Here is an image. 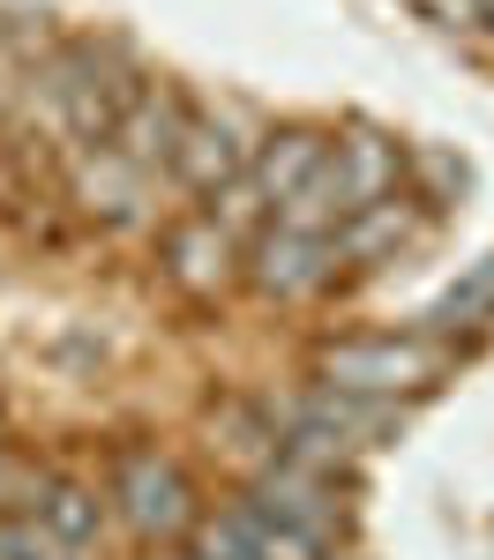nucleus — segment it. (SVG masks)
Masks as SVG:
<instances>
[{"instance_id":"2eb2a0df","label":"nucleus","mask_w":494,"mask_h":560,"mask_svg":"<svg viewBox=\"0 0 494 560\" xmlns=\"http://www.w3.org/2000/svg\"><path fill=\"white\" fill-rule=\"evenodd\" d=\"M487 314H494V255L480 261V269H472L464 284H449L443 300L427 306V337L443 345V337H457V329H480Z\"/></svg>"},{"instance_id":"9b49d317","label":"nucleus","mask_w":494,"mask_h":560,"mask_svg":"<svg viewBox=\"0 0 494 560\" xmlns=\"http://www.w3.org/2000/svg\"><path fill=\"white\" fill-rule=\"evenodd\" d=\"M76 195H83L90 217H105V224H150V195H158V173H142L135 158H120L113 142H97L76 158Z\"/></svg>"},{"instance_id":"4468645a","label":"nucleus","mask_w":494,"mask_h":560,"mask_svg":"<svg viewBox=\"0 0 494 560\" xmlns=\"http://www.w3.org/2000/svg\"><path fill=\"white\" fill-rule=\"evenodd\" d=\"M31 516H38L53 538H68L76 553L105 538V501H97V486H83V478H45V493H38Z\"/></svg>"},{"instance_id":"f257e3e1","label":"nucleus","mask_w":494,"mask_h":560,"mask_svg":"<svg viewBox=\"0 0 494 560\" xmlns=\"http://www.w3.org/2000/svg\"><path fill=\"white\" fill-rule=\"evenodd\" d=\"M135 90H142V75H128V52H120V45H97V38L60 45L53 68H45V97H53L60 128L76 135L83 150L113 142V128H120Z\"/></svg>"},{"instance_id":"6ab92c4d","label":"nucleus","mask_w":494,"mask_h":560,"mask_svg":"<svg viewBox=\"0 0 494 560\" xmlns=\"http://www.w3.org/2000/svg\"><path fill=\"white\" fill-rule=\"evenodd\" d=\"M173 560H203V553H195V546H180V553H173Z\"/></svg>"},{"instance_id":"39448f33","label":"nucleus","mask_w":494,"mask_h":560,"mask_svg":"<svg viewBox=\"0 0 494 560\" xmlns=\"http://www.w3.org/2000/svg\"><path fill=\"white\" fill-rule=\"evenodd\" d=\"M240 501L255 516H269L277 530L314 538V546H330L345 530V486H337V471H314V464H292V456H277L269 471H255Z\"/></svg>"},{"instance_id":"6e6552de","label":"nucleus","mask_w":494,"mask_h":560,"mask_svg":"<svg viewBox=\"0 0 494 560\" xmlns=\"http://www.w3.org/2000/svg\"><path fill=\"white\" fill-rule=\"evenodd\" d=\"M285 433H314V441H330V448H345V456H359V448H375L390 427H404L398 404H382V396H345V388H322L308 382L300 388V404L277 419Z\"/></svg>"},{"instance_id":"aec40b11","label":"nucleus","mask_w":494,"mask_h":560,"mask_svg":"<svg viewBox=\"0 0 494 560\" xmlns=\"http://www.w3.org/2000/svg\"><path fill=\"white\" fill-rule=\"evenodd\" d=\"M0 441H8V433H0Z\"/></svg>"},{"instance_id":"1a4fd4ad","label":"nucleus","mask_w":494,"mask_h":560,"mask_svg":"<svg viewBox=\"0 0 494 560\" xmlns=\"http://www.w3.org/2000/svg\"><path fill=\"white\" fill-rule=\"evenodd\" d=\"M404 158H412V150H404L398 135H382V128H367V120H359V128H345L337 135V150H330V173H337V195H345V210H375V202H390V195H404Z\"/></svg>"},{"instance_id":"20e7f679","label":"nucleus","mask_w":494,"mask_h":560,"mask_svg":"<svg viewBox=\"0 0 494 560\" xmlns=\"http://www.w3.org/2000/svg\"><path fill=\"white\" fill-rule=\"evenodd\" d=\"M345 277V255H337V240H322V232H292V224H277L269 217L263 232L248 240V284L263 292V300H322L330 284Z\"/></svg>"},{"instance_id":"a211bd4d","label":"nucleus","mask_w":494,"mask_h":560,"mask_svg":"<svg viewBox=\"0 0 494 560\" xmlns=\"http://www.w3.org/2000/svg\"><path fill=\"white\" fill-rule=\"evenodd\" d=\"M404 173L420 179L412 195H420L427 210H443L449 187H464V158H449V150H412V158H404Z\"/></svg>"},{"instance_id":"f03ea898","label":"nucleus","mask_w":494,"mask_h":560,"mask_svg":"<svg viewBox=\"0 0 494 560\" xmlns=\"http://www.w3.org/2000/svg\"><path fill=\"white\" fill-rule=\"evenodd\" d=\"M443 366H449V345H435V337L367 329V337H337V345H322L314 382L345 388V396H382V404H398V396H412V388H427Z\"/></svg>"},{"instance_id":"0eeeda50","label":"nucleus","mask_w":494,"mask_h":560,"mask_svg":"<svg viewBox=\"0 0 494 560\" xmlns=\"http://www.w3.org/2000/svg\"><path fill=\"white\" fill-rule=\"evenodd\" d=\"M158 261H165V277H173L187 300H225L240 277H248V247L225 232L210 210L180 217V224H165V247H158Z\"/></svg>"},{"instance_id":"423d86ee","label":"nucleus","mask_w":494,"mask_h":560,"mask_svg":"<svg viewBox=\"0 0 494 560\" xmlns=\"http://www.w3.org/2000/svg\"><path fill=\"white\" fill-rule=\"evenodd\" d=\"M269 128H248V113L240 105H203L195 120H187V135H180V158H173V179L187 187V195H218V187H232V179L255 165V142H263Z\"/></svg>"},{"instance_id":"ddd939ff","label":"nucleus","mask_w":494,"mask_h":560,"mask_svg":"<svg viewBox=\"0 0 494 560\" xmlns=\"http://www.w3.org/2000/svg\"><path fill=\"white\" fill-rule=\"evenodd\" d=\"M420 240H427V202H420L412 187L337 224V255H345V261H359V269H382V261L412 255Z\"/></svg>"},{"instance_id":"7ed1b4c3","label":"nucleus","mask_w":494,"mask_h":560,"mask_svg":"<svg viewBox=\"0 0 494 560\" xmlns=\"http://www.w3.org/2000/svg\"><path fill=\"white\" fill-rule=\"evenodd\" d=\"M113 509H120V523H128L135 538H195V523H203V509H195V486H187V471H180L165 448H120V464H113Z\"/></svg>"},{"instance_id":"9d476101","label":"nucleus","mask_w":494,"mask_h":560,"mask_svg":"<svg viewBox=\"0 0 494 560\" xmlns=\"http://www.w3.org/2000/svg\"><path fill=\"white\" fill-rule=\"evenodd\" d=\"M187 120H195V105H187L173 83H142L128 97V113H120V128H113V150H120V158H135L142 173H173Z\"/></svg>"},{"instance_id":"f8f14e48","label":"nucleus","mask_w":494,"mask_h":560,"mask_svg":"<svg viewBox=\"0 0 494 560\" xmlns=\"http://www.w3.org/2000/svg\"><path fill=\"white\" fill-rule=\"evenodd\" d=\"M330 150H337V135L308 128V120H285V128H269L263 142H255V165H248V179L263 187L269 210H285L300 187H308L322 165H330Z\"/></svg>"},{"instance_id":"dca6fc26","label":"nucleus","mask_w":494,"mask_h":560,"mask_svg":"<svg viewBox=\"0 0 494 560\" xmlns=\"http://www.w3.org/2000/svg\"><path fill=\"white\" fill-rule=\"evenodd\" d=\"M203 210L218 217V224H225V232H232V240H240V247H248V240L263 232L269 217H277V210H269V202H263V187H255V179H248V173L232 179V187H218V195H210Z\"/></svg>"},{"instance_id":"f3484780","label":"nucleus","mask_w":494,"mask_h":560,"mask_svg":"<svg viewBox=\"0 0 494 560\" xmlns=\"http://www.w3.org/2000/svg\"><path fill=\"white\" fill-rule=\"evenodd\" d=\"M0 560H83L68 538H53L38 516H0Z\"/></svg>"}]
</instances>
